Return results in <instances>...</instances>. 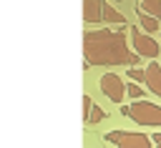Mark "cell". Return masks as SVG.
Here are the masks:
<instances>
[{
	"mask_svg": "<svg viewBox=\"0 0 161 148\" xmlns=\"http://www.w3.org/2000/svg\"><path fill=\"white\" fill-rule=\"evenodd\" d=\"M106 143H113L121 148H148L151 138L143 133H131V130H111L106 133Z\"/></svg>",
	"mask_w": 161,
	"mask_h": 148,
	"instance_id": "277c9868",
	"label": "cell"
},
{
	"mask_svg": "<svg viewBox=\"0 0 161 148\" xmlns=\"http://www.w3.org/2000/svg\"><path fill=\"white\" fill-rule=\"evenodd\" d=\"M128 80H136V83H143L146 80V70H141V68H136V65H128Z\"/></svg>",
	"mask_w": 161,
	"mask_h": 148,
	"instance_id": "8fae6325",
	"label": "cell"
},
{
	"mask_svg": "<svg viewBox=\"0 0 161 148\" xmlns=\"http://www.w3.org/2000/svg\"><path fill=\"white\" fill-rule=\"evenodd\" d=\"M121 115L141 125H161V105H153L148 100H133L131 105H121Z\"/></svg>",
	"mask_w": 161,
	"mask_h": 148,
	"instance_id": "7a4b0ae2",
	"label": "cell"
},
{
	"mask_svg": "<svg viewBox=\"0 0 161 148\" xmlns=\"http://www.w3.org/2000/svg\"><path fill=\"white\" fill-rule=\"evenodd\" d=\"M153 143H156V145H161V133H153Z\"/></svg>",
	"mask_w": 161,
	"mask_h": 148,
	"instance_id": "9a60e30c",
	"label": "cell"
},
{
	"mask_svg": "<svg viewBox=\"0 0 161 148\" xmlns=\"http://www.w3.org/2000/svg\"><path fill=\"white\" fill-rule=\"evenodd\" d=\"M138 25H141L146 33H158V30H161V20H158L156 15H151V13H146L143 8H141V13H138Z\"/></svg>",
	"mask_w": 161,
	"mask_h": 148,
	"instance_id": "ba28073f",
	"label": "cell"
},
{
	"mask_svg": "<svg viewBox=\"0 0 161 148\" xmlns=\"http://www.w3.org/2000/svg\"><path fill=\"white\" fill-rule=\"evenodd\" d=\"M83 53H86L88 65H101V68L138 65V60H141L138 53H131V48L126 43V33L108 30V28L83 33Z\"/></svg>",
	"mask_w": 161,
	"mask_h": 148,
	"instance_id": "6da1fadb",
	"label": "cell"
},
{
	"mask_svg": "<svg viewBox=\"0 0 161 148\" xmlns=\"http://www.w3.org/2000/svg\"><path fill=\"white\" fill-rule=\"evenodd\" d=\"M91 108H93V103H91V98H88V95H83V120L88 118V113H91Z\"/></svg>",
	"mask_w": 161,
	"mask_h": 148,
	"instance_id": "5bb4252c",
	"label": "cell"
},
{
	"mask_svg": "<svg viewBox=\"0 0 161 148\" xmlns=\"http://www.w3.org/2000/svg\"><path fill=\"white\" fill-rule=\"evenodd\" d=\"M146 88H148V93H153V95H158L161 98V65L156 63V60H148V68H146Z\"/></svg>",
	"mask_w": 161,
	"mask_h": 148,
	"instance_id": "8992f818",
	"label": "cell"
},
{
	"mask_svg": "<svg viewBox=\"0 0 161 148\" xmlns=\"http://www.w3.org/2000/svg\"><path fill=\"white\" fill-rule=\"evenodd\" d=\"M98 85H101V93H103L108 100L123 103V98H126V85L121 83V78H118L116 73H103Z\"/></svg>",
	"mask_w": 161,
	"mask_h": 148,
	"instance_id": "5b68a950",
	"label": "cell"
},
{
	"mask_svg": "<svg viewBox=\"0 0 161 148\" xmlns=\"http://www.w3.org/2000/svg\"><path fill=\"white\" fill-rule=\"evenodd\" d=\"M103 118H106V113H103V108H98V105H93V108H91V113H88V118H86V123H91V125H93V123H101Z\"/></svg>",
	"mask_w": 161,
	"mask_h": 148,
	"instance_id": "7c38bea8",
	"label": "cell"
},
{
	"mask_svg": "<svg viewBox=\"0 0 161 148\" xmlns=\"http://www.w3.org/2000/svg\"><path fill=\"white\" fill-rule=\"evenodd\" d=\"M138 5H141L146 13H151V15H156V18L161 20V0H138Z\"/></svg>",
	"mask_w": 161,
	"mask_h": 148,
	"instance_id": "30bf717a",
	"label": "cell"
},
{
	"mask_svg": "<svg viewBox=\"0 0 161 148\" xmlns=\"http://www.w3.org/2000/svg\"><path fill=\"white\" fill-rule=\"evenodd\" d=\"M131 43H133V50L141 58H146V60H156L158 53H161L158 40H153L151 35H146L143 28H131Z\"/></svg>",
	"mask_w": 161,
	"mask_h": 148,
	"instance_id": "3957f363",
	"label": "cell"
},
{
	"mask_svg": "<svg viewBox=\"0 0 161 148\" xmlns=\"http://www.w3.org/2000/svg\"><path fill=\"white\" fill-rule=\"evenodd\" d=\"M126 95H131L133 100H141L146 93H143V88H141V85H136V83H128V85H126Z\"/></svg>",
	"mask_w": 161,
	"mask_h": 148,
	"instance_id": "4fadbf2b",
	"label": "cell"
},
{
	"mask_svg": "<svg viewBox=\"0 0 161 148\" xmlns=\"http://www.w3.org/2000/svg\"><path fill=\"white\" fill-rule=\"evenodd\" d=\"M83 20L88 25L103 23V0H83Z\"/></svg>",
	"mask_w": 161,
	"mask_h": 148,
	"instance_id": "52a82bcc",
	"label": "cell"
},
{
	"mask_svg": "<svg viewBox=\"0 0 161 148\" xmlns=\"http://www.w3.org/2000/svg\"><path fill=\"white\" fill-rule=\"evenodd\" d=\"M158 33H161V30H158Z\"/></svg>",
	"mask_w": 161,
	"mask_h": 148,
	"instance_id": "2e32d148",
	"label": "cell"
},
{
	"mask_svg": "<svg viewBox=\"0 0 161 148\" xmlns=\"http://www.w3.org/2000/svg\"><path fill=\"white\" fill-rule=\"evenodd\" d=\"M103 20H106V23H113V25H123V23H126V15L118 13L116 8H111L108 3H103Z\"/></svg>",
	"mask_w": 161,
	"mask_h": 148,
	"instance_id": "9c48e42d",
	"label": "cell"
}]
</instances>
